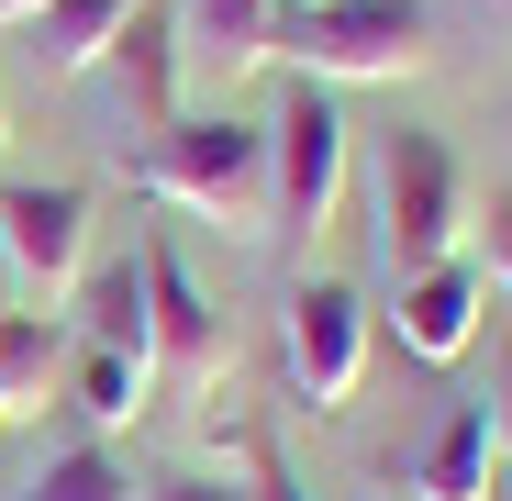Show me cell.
<instances>
[{
  "label": "cell",
  "mask_w": 512,
  "mask_h": 501,
  "mask_svg": "<svg viewBox=\"0 0 512 501\" xmlns=\"http://www.w3.org/2000/svg\"><path fill=\"white\" fill-rule=\"evenodd\" d=\"M134 190H145V201H179V212H201V223H234V234L268 245V134L234 123V112H179L167 134H145Z\"/></svg>",
  "instance_id": "cell-1"
},
{
  "label": "cell",
  "mask_w": 512,
  "mask_h": 501,
  "mask_svg": "<svg viewBox=\"0 0 512 501\" xmlns=\"http://www.w3.org/2000/svg\"><path fill=\"white\" fill-rule=\"evenodd\" d=\"M279 56L312 90H357V78H412L435 56V12L423 0H301L279 12Z\"/></svg>",
  "instance_id": "cell-2"
},
{
  "label": "cell",
  "mask_w": 512,
  "mask_h": 501,
  "mask_svg": "<svg viewBox=\"0 0 512 501\" xmlns=\"http://www.w3.org/2000/svg\"><path fill=\"white\" fill-rule=\"evenodd\" d=\"M457 234H468V179H457L446 134L401 123V134L379 145V257H390V279L446 268V257H457Z\"/></svg>",
  "instance_id": "cell-3"
},
{
  "label": "cell",
  "mask_w": 512,
  "mask_h": 501,
  "mask_svg": "<svg viewBox=\"0 0 512 501\" xmlns=\"http://www.w3.org/2000/svg\"><path fill=\"white\" fill-rule=\"evenodd\" d=\"M334 201H346V112H334V90L290 78L268 123V234H323Z\"/></svg>",
  "instance_id": "cell-4"
},
{
  "label": "cell",
  "mask_w": 512,
  "mask_h": 501,
  "mask_svg": "<svg viewBox=\"0 0 512 501\" xmlns=\"http://www.w3.org/2000/svg\"><path fill=\"white\" fill-rule=\"evenodd\" d=\"M134 268H145V312H156V390H212L234 368V323L212 312V290L190 279V257L167 234L134 245Z\"/></svg>",
  "instance_id": "cell-5"
},
{
  "label": "cell",
  "mask_w": 512,
  "mask_h": 501,
  "mask_svg": "<svg viewBox=\"0 0 512 501\" xmlns=\"http://www.w3.org/2000/svg\"><path fill=\"white\" fill-rule=\"evenodd\" d=\"M279 357H290L301 412H346V390L368 368V301L346 279H301L290 290V323H279Z\"/></svg>",
  "instance_id": "cell-6"
},
{
  "label": "cell",
  "mask_w": 512,
  "mask_h": 501,
  "mask_svg": "<svg viewBox=\"0 0 512 501\" xmlns=\"http://www.w3.org/2000/svg\"><path fill=\"white\" fill-rule=\"evenodd\" d=\"M0 268H23L34 290H67L90 268V190L78 179H12L0 190Z\"/></svg>",
  "instance_id": "cell-7"
},
{
  "label": "cell",
  "mask_w": 512,
  "mask_h": 501,
  "mask_svg": "<svg viewBox=\"0 0 512 501\" xmlns=\"http://www.w3.org/2000/svg\"><path fill=\"white\" fill-rule=\"evenodd\" d=\"M101 67L123 78V123L134 134H167V123H179V0H145V12L112 34Z\"/></svg>",
  "instance_id": "cell-8"
},
{
  "label": "cell",
  "mask_w": 512,
  "mask_h": 501,
  "mask_svg": "<svg viewBox=\"0 0 512 501\" xmlns=\"http://www.w3.org/2000/svg\"><path fill=\"white\" fill-rule=\"evenodd\" d=\"M279 12L290 0H179V67H201V78H256L279 56Z\"/></svg>",
  "instance_id": "cell-9"
},
{
  "label": "cell",
  "mask_w": 512,
  "mask_h": 501,
  "mask_svg": "<svg viewBox=\"0 0 512 501\" xmlns=\"http://www.w3.org/2000/svg\"><path fill=\"white\" fill-rule=\"evenodd\" d=\"M401 357H423V368H457L468 357V334H479V279L446 257V268H423V279H401Z\"/></svg>",
  "instance_id": "cell-10"
},
{
  "label": "cell",
  "mask_w": 512,
  "mask_h": 501,
  "mask_svg": "<svg viewBox=\"0 0 512 501\" xmlns=\"http://www.w3.org/2000/svg\"><path fill=\"white\" fill-rule=\"evenodd\" d=\"M490 457H501V435H490V401H457L446 424L423 435L412 490H423V501H490Z\"/></svg>",
  "instance_id": "cell-11"
},
{
  "label": "cell",
  "mask_w": 512,
  "mask_h": 501,
  "mask_svg": "<svg viewBox=\"0 0 512 501\" xmlns=\"http://www.w3.org/2000/svg\"><path fill=\"white\" fill-rule=\"evenodd\" d=\"M78 346H101V357H134V368H156V312H145V268H134V257L90 268V290H78Z\"/></svg>",
  "instance_id": "cell-12"
},
{
  "label": "cell",
  "mask_w": 512,
  "mask_h": 501,
  "mask_svg": "<svg viewBox=\"0 0 512 501\" xmlns=\"http://www.w3.org/2000/svg\"><path fill=\"white\" fill-rule=\"evenodd\" d=\"M134 12H145V0H45V12H34V56H45L56 78H90Z\"/></svg>",
  "instance_id": "cell-13"
},
{
  "label": "cell",
  "mask_w": 512,
  "mask_h": 501,
  "mask_svg": "<svg viewBox=\"0 0 512 501\" xmlns=\"http://www.w3.org/2000/svg\"><path fill=\"white\" fill-rule=\"evenodd\" d=\"M67 390H78V412H90L101 435H123V424H145V401H156V368H134V357H101V346H78V357H67Z\"/></svg>",
  "instance_id": "cell-14"
},
{
  "label": "cell",
  "mask_w": 512,
  "mask_h": 501,
  "mask_svg": "<svg viewBox=\"0 0 512 501\" xmlns=\"http://www.w3.org/2000/svg\"><path fill=\"white\" fill-rule=\"evenodd\" d=\"M12 501H134V468H123L112 446H67V457H45Z\"/></svg>",
  "instance_id": "cell-15"
},
{
  "label": "cell",
  "mask_w": 512,
  "mask_h": 501,
  "mask_svg": "<svg viewBox=\"0 0 512 501\" xmlns=\"http://www.w3.org/2000/svg\"><path fill=\"white\" fill-rule=\"evenodd\" d=\"M56 357H67V323L56 312H0V390H45L56 379Z\"/></svg>",
  "instance_id": "cell-16"
},
{
  "label": "cell",
  "mask_w": 512,
  "mask_h": 501,
  "mask_svg": "<svg viewBox=\"0 0 512 501\" xmlns=\"http://www.w3.org/2000/svg\"><path fill=\"white\" fill-rule=\"evenodd\" d=\"M145 501H256V479H234V468H167V479H145Z\"/></svg>",
  "instance_id": "cell-17"
},
{
  "label": "cell",
  "mask_w": 512,
  "mask_h": 501,
  "mask_svg": "<svg viewBox=\"0 0 512 501\" xmlns=\"http://www.w3.org/2000/svg\"><path fill=\"white\" fill-rule=\"evenodd\" d=\"M490 268H501V290H512V190H490Z\"/></svg>",
  "instance_id": "cell-18"
},
{
  "label": "cell",
  "mask_w": 512,
  "mask_h": 501,
  "mask_svg": "<svg viewBox=\"0 0 512 501\" xmlns=\"http://www.w3.org/2000/svg\"><path fill=\"white\" fill-rule=\"evenodd\" d=\"M256 501H301V490H290V479H279V468H256Z\"/></svg>",
  "instance_id": "cell-19"
},
{
  "label": "cell",
  "mask_w": 512,
  "mask_h": 501,
  "mask_svg": "<svg viewBox=\"0 0 512 501\" xmlns=\"http://www.w3.org/2000/svg\"><path fill=\"white\" fill-rule=\"evenodd\" d=\"M479 23H490V34H501V45H512V0H479Z\"/></svg>",
  "instance_id": "cell-20"
},
{
  "label": "cell",
  "mask_w": 512,
  "mask_h": 501,
  "mask_svg": "<svg viewBox=\"0 0 512 501\" xmlns=\"http://www.w3.org/2000/svg\"><path fill=\"white\" fill-rule=\"evenodd\" d=\"M34 12H45V0H0V23H34Z\"/></svg>",
  "instance_id": "cell-21"
},
{
  "label": "cell",
  "mask_w": 512,
  "mask_h": 501,
  "mask_svg": "<svg viewBox=\"0 0 512 501\" xmlns=\"http://www.w3.org/2000/svg\"><path fill=\"white\" fill-rule=\"evenodd\" d=\"M501 457H512V401H501Z\"/></svg>",
  "instance_id": "cell-22"
},
{
  "label": "cell",
  "mask_w": 512,
  "mask_h": 501,
  "mask_svg": "<svg viewBox=\"0 0 512 501\" xmlns=\"http://www.w3.org/2000/svg\"><path fill=\"white\" fill-rule=\"evenodd\" d=\"M0 424H12V390H0Z\"/></svg>",
  "instance_id": "cell-23"
},
{
  "label": "cell",
  "mask_w": 512,
  "mask_h": 501,
  "mask_svg": "<svg viewBox=\"0 0 512 501\" xmlns=\"http://www.w3.org/2000/svg\"><path fill=\"white\" fill-rule=\"evenodd\" d=\"M0 134H12V101H0Z\"/></svg>",
  "instance_id": "cell-24"
},
{
  "label": "cell",
  "mask_w": 512,
  "mask_h": 501,
  "mask_svg": "<svg viewBox=\"0 0 512 501\" xmlns=\"http://www.w3.org/2000/svg\"><path fill=\"white\" fill-rule=\"evenodd\" d=\"M290 12H301V0H290Z\"/></svg>",
  "instance_id": "cell-25"
}]
</instances>
